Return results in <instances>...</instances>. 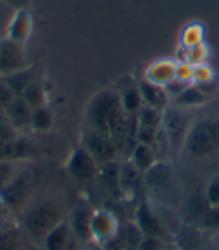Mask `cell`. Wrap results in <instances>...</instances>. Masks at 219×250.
Wrapping results in <instances>:
<instances>
[{
  "instance_id": "6da1fadb",
  "label": "cell",
  "mask_w": 219,
  "mask_h": 250,
  "mask_svg": "<svg viewBox=\"0 0 219 250\" xmlns=\"http://www.w3.org/2000/svg\"><path fill=\"white\" fill-rule=\"evenodd\" d=\"M84 119L87 127L110 136L116 146L126 135V114L120 96L113 88H104L92 96L86 106Z\"/></svg>"
},
{
  "instance_id": "7a4b0ae2",
  "label": "cell",
  "mask_w": 219,
  "mask_h": 250,
  "mask_svg": "<svg viewBox=\"0 0 219 250\" xmlns=\"http://www.w3.org/2000/svg\"><path fill=\"white\" fill-rule=\"evenodd\" d=\"M68 213L65 211L62 202L59 199L47 198L41 199L24 208L23 213V228L24 232L32 238L42 241L45 235L65 220Z\"/></svg>"
},
{
  "instance_id": "3957f363",
  "label": "cell",
  "mask_w": 219,
  "mask_h": 250,
  "mask_svg": "<svg viewBox=\"0 0 219 250\" xmlns=\"http://www.w3.org/2000/svg\"><path fill=\"white\" fill-rule=\"evenodd\" d=\"M186 154L195 159H207L219 151V119L204 117L191 123L182 144Z\"/></svg>"
},
{
  "instance_id": "277c9868",
  "label": "cell",
  "mask_w": 219,
  "mask_h": 250,
  "mask_svg": "<svg viewBox=\"0 0 219 250\" xmlns=\"http://www.w3.org/2000/svg\"><path fill=\"white\" fill-rule=\"evenodd\" d=\"M99 164L84 147L77 146L65 162V171L78 183H92L99 172Z\"/></svg>"
},
{
  "instance_id": "5b68a950",
  "label": "cell",
  "mask_w": 219,
  "mask_h": 250,
  "mask_svg": "<svg viewBox=\"0 0 219 250\" xmlns=\"http://www.w3.org/2000/svg\"><path fill=\"white\" fill-rule=\"evenodd\" d=\"M120 229V222L117 216L107 208H96L92 213L90 234L92 243L98 246H108L116 241Z\"/></svg>"
},
{
  "instance_id": "8992f818",
  "label": "cell",
  "mask_w": 219,
  "mask_h": 250,
  "mask_svg": "<svg viewBox=\"0 0 219 250\" xmlns=\"http://www.w3.org/2000/svg\"><path fill=\"white\" fill-rule=\"evenodd\" d=\"M80 146L89 151L99 165L116 161V156H117L116 143L110 138V136H107L98 130L87 127L81 133Z\"/></svg>"
},
{
  "instance_id": "52a82bcc",
  "label": "cell",
  "mask_w": 219,
  "mask_h": 250,
  "mask_svg": "<svg viewBox=\"0 0 219 250\" xmlns=\"http://www.w3.org/2000/svg\"><path fill=\"white\" fill-rule=\"evenodd\" d=\"M27 69L24 45L8 38L0 39V77H11Z\"/></svg>"
},
{
  "instance_id": "ba28073f",
  "label": "cell",
  "mask_w": 219,
  "mask_h": 250,
  "mask_svg": "<svg viewBox=\"0 0 219 250\" xmlns=\"http://www.w3.org/2000/svg\"><path fill=\"white\" fill-rule=\"evenodd\" d=\"M132 220L137 223V226L140 228V231L143 232L144 237L158 238V240H162L167 243L168 231L164 226L162 220L159 219V216L155 213V210L152 208V206L147 201H141L135 207Z\"/></svg>"
},
{
  "instance_id": "9c48e42d",
  "label": "cell",
  "mask_w": 219,
  "mask_h": 250,
  "mask_svg": "<svg viewBox=\"0 0 219 250\" xmlns=\"http://www.w3.org/2000/svg\"><path fill=\"white\" fill-rule=\"evenodd\" d=\"M30 178L26 174H18L9 185L0 190V202L9 210H21L29 206Z\"/></svg>"
},
{
  "instance_id": "30bf717a",
  "label": "cell",
  "mask_w": 219,
  "mask_h": 250,
  "mask_svg": "<svg viewBox=\"0 0 219 250\" xmlns=\"http://www.w3.org/2000/svg\"><path fill=\"white\" fill-rule=\"evenodd\" d=\"M191 122L189 117L185 114V109L177 106H168L164 111L162 119V132L170 141V146H182L185 141V136L189 130Z\"/></svg>"
},
{
  "instance_id": "8fae6325",
  "label": "cell",
  "mask_w": 219,
  "mask_h": 250,
  "mask_svg": "<svg viewBox=\"0 0 219 250\" xmlns=\"http://www.w3.org/2000/svg\"><path fill=\"white\" fill-rule=\"evenodd\" d=\"M92 213L93 210L87 204H78L74 207L66 219L71 226V231L74 235V240L81 244L92 243V234H90V222H92Z\"/></svg>"
},
{
  "instance_id": "7c38bea8",
  "label": "cell",
  "mask_w": 219,
  "mask_h": 250,
  "mask_svg": "<svg viewBox=\"0 0 219 250\" xmlns=\"http://www.w3.org/2000/svg\"><path fill=\"white\" fill-rule=\"evenodd\" d=\"M32 30H33V18L27 9L21 8L15 11V14L9 21L6 29V38L17 43L24 45L29 41Z\"/></svg>"
},
{
  "instance_id": "4fadbf2b",
  "label": "cell",
  "mask_w": 219,
  "mask_h": 250,
  "mask_svg": "<svg viewBox=\"0 0 219 250\" xmlns=\"http://www.w3.org/2000/svg\"><path fill=\"white\" fill-rule=\"evenodd\" d=\"M143 185V174L135 168V165L128 159L126 162L120 164L119 168V189L120 198L123 199H134L137 190Z\"/></svg>"
},
{
  "instance_id": "5bb4252c",
  "label": "cell",
  "mask_w": 219,
  "mask_h": 250,
  "mask_svg": "<svg viewBox=\"0 0 219 250\" xmlns=\"http://www.w3.org/2000/svg\"><path fill=\"white\" fill-rule=\"evenodd\" d=\"M173 183V167L164 161H158L143 174V185L152 192H161Z\"/></svg>"
},
{
  "instance_id": "9a60e30c",
  "label": "cell",
  "mask_w": 219,
  "mask_h": 250,
  "mask_svg": "<svg viewBox=\"0 0 219 250\" xmlns=\"http://www.w3.org/2000/svg\"><path fill=\"white\" fill-rule=\"evenodd\" d=\"M176 67L177 60L176 59H159L150 63L144 71V80L165 87L170 81L176 78Z\"/></svg>"
},
{
  "instance_id": "2e32d148",
  "label": "cell",
  "mask_w": 219,
  "mask_h": 250,
  "mask_svg": "<svg viewBox=\"0 0 219 250\" xmlns=\"http://www.w3.org/2000/svg\"><path fill=\"white\" fill-rule=\"evenodd\" d=\"M138 90L143 99V104L146 106L155 108L159 111H165L170 105H171V99L167 93L165 87L158 85V84H152L146 80L140 81L138 84Z\"/></svg>"
},
{
  "instance_id": "e0dca14e",
  "label": "cell",
  "mask_w": 219,
  "mask_h": 250,
  "mask_svg": "<svg viewBox=\"0 0 219 250\" xmlns=\"http://www.w3.org/2000/svg\"><path fill=\"white\" fill-rule=\"evenodd\" d=\"M72 241L75 240L71 226L68 223V219H65L45 235V238L42 240V246L44 250H68Z\"/></svg>"
},
{
  "instance_id": "ac0fdd59",
  "label": "cell",
  "mask_w": 219,
  "mask_h": 250,
  "mask_svg": "<svg viewBox=\"0 0 219 250\" xmlns=\"http://www.w3.org/2000/svg\"><path fill=\"white\" fill-rule=\"evenodd\" d=\"M9 125L17 130L21 127H30V117H32V108L26 104V101L17 96L15 101L8 106L3 112Z\"/></svg>"
},
{
  "instance_id": "d6986e66",
  "label": "cell",
  "mask_w": 219,
  "mask_h": 250,
  "mask_svg": "<svg viewBox=\"0 0 219 250\" xmlns=\"http://www.w3.org/2000/svg\"><path fill=\"white\" fill-rule=\"evenodd\" d=\"M32 154V146L26 138L15 136V138L0 143V159L3 161L18 162L21 159H26Z\"/></svg>"
},
{
  "instance_id": "ffe728a7",
  "label": "cell",
  "mask_w": 219,
  "mask_h": 250,
  "mask_svg": "<svg viewBox=\"0 0 219 250\" xmlns=\"http://www.w3.org/2000/svg\"><path fill=\"white\" fill-rule=\"evenodd\" d=\"M119 168L120 164L117 161H111V162H107L102 164L99 167V172L96 180H99V183L102 186V189L113 195V196H120V189H119Z\"/></svg>"
},
{
  "instance_id": "44dd1931",
  "label": "cell",
  "mask_w": 219,
  "mask_h": 250,
  "mask_svg": "<svg viewBox=\"0 0 219 250\" xmlns=\"http://www.w3.org/2000/svg\"><path fill=\"white\" fill-rule=\"evenodd\" d=\"M210 101V96L206 95L201 88H198L195 84H189L183 92L174 98L171 102L174 106L182 108V109H192V108H200L204 106Z\"/></svg>"
},
{
  "instance_id": "7402d4cb",
  "label": "cell",
  "mask_w": 219,
  "mask_h": 250,
  "mask_svg": "<svg viewBox=\"0 0 219 250\" xmlns=\"http://www.w3.org/2000/svg\"><path fill=\"white\" fill-rule=\"evenodd\" d=\"M129 161L135 165V168L144 174L147 169H150L153 165L158 162V151L155 150L153 146L149 144H143V143H137L131 151Z\"/></svg>"
},
{
  "instance_id": "603a6c76",
  "label": "cell",
  "mask_w": 219,
  "mask_h": 250,
  "mask_svg": "<svg viewBox=\"0 0 219 250\" xmlns=\"http://www.w3.org/2000/svg\"><path fill=\"white\" fill-rule=\"evenodd\" d=\"M143 238L144 235L134 220H128L123 225L120 223V229L116 238V241L120 244V250H137Z\"/></svg>"
},
{
  "instance_id": "cb8c5ba5",
  "label": "cell",
  "mask_w": 219,
  "mask_h": 250,
  "mask_svg": "<svg viewBox=\"0 0 219 250\" xmlns=\"http://www.w3.org/2000/svg\"><path fill=\"white\" fill-rule=\"evenodd\" d=\"M120 104L126 116H137L138 111L144 106L138 85H128L119 92Z\"/></svg>"
},
{
  "instance_id": "d4e9b609",
  "label": "cell",
  "mask_w": 219,
  "mask_h": 250,
  "mask_svg": "<svg viewBox=\"0 0 219 250\" xmlns=\"http://www.w3.org/2000/svg\"><path fill=\"white\" fill-rule=\"evenodd\" d=\"M54 125V112L48 105L38 106L32 109L30 129L39 133H47L53 129Z\"/></svg>"
},
{
  "instance_id": "484cf974",
  "label": "cell",
  "mask_w": 219,
  "mask_h": 250,
  "mask_svg": "<svg viewBox=\"0 0 219 250\" xmlns=\"http://www.w3.org/2000/svg\"><path fill=\"white\" fill-rule=\"evenodd\" d=\"M206 38V27L203 22L194 21L189 22L186 27H183L180 33V48H191L195 45H200L204 42Z\"/></svg>"
},
{
  "instance_id": "4316f807",
  "label": "cell",
  "mask_w": 219,
  "mask_h": 250,
  "mask_svg": "<svg viewBox=\"0 0 219 250\" xmlns=\"http://www.w3.org/2000/svg\"><path fill=\"white\" fill-rule=\"evenodd\" d=\"M26 101V104L33 109L38 106H44V105H48V95H47V90L41 83L38 81H32L24 90L23 93L20 95Z\"/></svg>"
},
{
  "instance_id": "83f0119b",
  "label": "cell",
  "mask_w": 219,
  "mask_h": 250,
  "mask_svg": "<svg viewBox=\"0 0 219 250\" xmlns=\"http://www.w3.org/2000/svg\"><path fill=\"white\" fill-rule=\"evenodd\" d=\"M162 119H164V111L150 108V106H143L138 114L135 116L137 125L152 129V130H159L162 127Z\"/></svg>"
},
{
  "instance_id": "f1b7e54d",
  "label": "cell",
  "mask_w": 219,
  "mask_h": 250,
  "mask_svg": "<svg viewBox=\"0 0 219 250\" xmlns=\"http://www.w3.org/2000/svg\"><path fill=\"white\" fill-rule=\"evenodd\" d=\"M210 50L207 47V43L203 42L200 45H195L191 48H180V57H177V62H185L192 66L200 64V63H207Z\"/></svg>"
},
{
  "instance_id": "f546056e",
  "label": "cell",
  "mask_w": 219,
  "mask_h": 250,
  "mask_svg": "<svg viewBox=\"0 0 219 250\" xmlns=\"http://www.w3.org/2000/svg\"><path fill=\"white\" fill-rule=\"evenodd\" d=\"M203 195L209 207H219V174H215L209 178Z\"/></svg>"
},
{
  "instance_id": "4dcf8cb0",
  "label": "cell",
  "mask_w": 219,
  "mask_h": 250,
  "mask_svg": "<svg viewBox=\"0 0 219 250\" xmlns=\"http://www.w3.org/2000/svg\"><path fill=\"white\" fill-rule=\"evenodd\" d=\"M18 174L20 172L17 171V162L0 159V190H2L6 185H9Z\"/></svg>"
},
{
  "instance_id": "1f68e13d",
  "label": "cell",
  "mask_w": 219,
  "mask_h": 250,
  "mask_svg": "<svg viewBox=\"0 0 219 250\" xmlns=\"http://www.w3.org/2000/svg\"><path fill=\"white\" fill-rule=\"evenodd\" d=\"M0 250H23L17 231L0 232Z\"/></svg>"
},
{
  "instance_id": "d6a6232c",
  "label": "cell",
  "mask_w": 219,
  "mask_h": 250,
  "mask_svg": "<svg viewBox=\"0 0 219 250\" xmlns=\"http://www.w3.org/2000/svg\"><path fill=\"white\" fill-rule=\"evenodd\" d=\"M17 93L8 83H0V112H5L8 106L15 101Z\"/></svg>"
},
{
  "instance_id": "836d02e7",
  "label": "cell",
  "mask_w": 219,
  "mask_h": 250,
  "mask_svg": "<svg viewBox=\"0 0 219 250\" xmlns=\"http://www.w3.org/2000/svg\"><path fill=\"white\" fill-rule=\"evenodd\" d=\"M200 220L204 228L219 229V207H209Z\"/></svg>"
},
{
  "instance_id": "e575fe53",
  "label": "cell",
  "mask_w": 219,
  "mask_h": 250,
  "mask_svg": "<svg viewBox=\"0 0 219 250\" xmlns=\"http://www.w3.org/2000/svg\"><path fill=\"white\" fill-rule=\"evenodd\" d=\"M192 75H194V66L185 62H177V67H176V78L186 83V84H192Z\"/></svg>"
},
{
  "instance_id": "d590c367",
  "label": "cell",
  "mask_w": 219,
  "mask_h": 250,
  "mask_svg": "<svg viewBox=\"0 0 219 250\" xmlns=\"http://www.w3.org/2000/svg\"><path fill=\"white\" fill-rule=\"evenodd\" d=\"M188 85H189V84H186V83H183V81H180V80H177V78H174L173 81H170V83L165 85V90H167V93H168L170 99L173 101L174 98H177Z\"/></svg>"
},
{
  "instance_id": "8d00e7d4",
  "label": "cell",
  "mask_w": 219,
  "mask_h": 250,
  "mask_svg": "<svg viewBox=\"0 0 219 250\" xmlns=\"http://www.w3.org/2000/svg\"><path fill=\"white\" fill-rule=\"evenodd\" d=\"M167 243L158 238H150V237H144L141 244L138 246L137 250H161Z\"/></svg>"
},
{
  "instance_id": "74e56055",
  "label": "cell",
  "mask_w": 219,
  "mask_h": 250,
  "mask_svg": "<svg viewBox=\"0 0 219 250\" xmlns=\"http://www.w3.org/2000/svg\"><path fill=\"white\" fill-rule=\"evenodd\" d=\"M161 250H179L177 247H174V246H170V244H165Z\"/></svg>"
},
{
  "instance_id": "f35d334b",
  "label": "cell",
  "mask_w": 219,
  "mask_h": 250,
  "mask_svg": "<svg viewBox=\"0 0 219 250\" xmlns=\"http://www.w3.org/2000/svg\"><path fill=\"white\" fill-rule=\"evenodd\" d=\"M80 250H95V249H89V247H83V249H80Z\"/></svg>"
},
{
  "instance_id": "ab89813d",
  "label": "cell",
  "mask_w": 219,
  "mask_h": 250,
  "mask_svg": "<svg viewBox=\"0 0 219 250\" xmlns=\"http://www.w3.org/2000/svg\"><path fill=\"white\" fill-rule=\"evenodd\" d=\"M216 250H219V247H218V249H216Z\"/></svg>"
}]
</instances>
